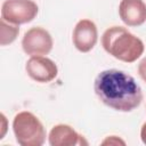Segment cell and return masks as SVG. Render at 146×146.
Masks as SVG:
<instances>
[{"mask_svg":"<svg viewBox=\"0 0 146 146\" xmlns=\"http://www.w3.org/2000/svg\"><path fill=\"white\" fill-rule=\"evenodd\" d=\"M94 90L104 105L119 112H131L143 100V91L136 80L116 68L102 71L95 79Z\"/></svg>","mask_w":146,"mask_h":146,"instance_id":"1","label":"cell"},{"mask_svg":"<svg viewBox=\"0 0 146 146\" xmlns=\"http://www.w3.org/2000/svg\"><path fill=\"white\" fill-rule=\"evenodd\" d=\"M102 46L107 54L124 63L136 62L145 48L138 36L122 26L108 27L102 35Z\"/></svg>","mask_w":146,"mask_h":146,"instance_id":"2","label":"cell"},{"mask_svg":"<svg viewBox=\"0 0 146 146\" xmlns=\"http://www.w3.org/2000/svg\"><path fill=\"white\" fill-rule=\"evenodd\" d=\"M16 141L22 146H41L46 140V130L41 121L31 112L17 113L13 120Z\"/></svg>","mask_w":146,"mask_h":146,"instance_id":"3","label":"cell"},{"mask_svg":"<svg viewBox=\"0 0 146 146\" xmlns=\"http://www.w3.org/2000/svg\"><path fill=\"white\" fill-rule=\"evenodd\" d=\"M38 11L33 0H5L1 5V19L15 25L26 24L36 17Z\"/></svg>","mask_w":146,"mask_h":146,"instance_id":"4","label":"cell"},{"mask_svg":"<svg viewBox=\"0 0 146 146\" xmlns=\"http://www.w3.org/2000/svg\"><path fill=\"white\" fill-rule=\"evenodd\" d=\"M52 46L54 41L50 33L40 26H34L27 30L22 39V48L24 52L31 57L48 55L51 51Z\"/></svg>","mask_w":146,"mask_h":146,"instance_id":"5","label":"cell"},{"mask_svg":"<svg viewBox=\"0 0 146 146\" xmlns=\"http://www.w3.org/2000/svg\"><path fill=\"white\" fill-rule=\"evenodd\" d=\"M25 71L32 80L40 83H48L58 74L55 62L43 56H32L25 64Z\"/></svg>","mask_w":146,"mask_h":146,"instance_id":"6","label":"cell"},{"mask_svg":"<svg viewBox=\"0 0 146 146\" xmlns=\"http://www.w3.org/2000/svg\"><path fill=\"white\" fill-rule=\"evenodd\" d=\"M74 47L81 52L90 51L97 43L98 31L96 24L90 19H81L76 23L73 35H72Z\"/></svg>","mask_w":146,"mask_h":146,"instance_id":"7","label":"cell"},{"mask_svg":"<svg viewBox=\"0 0 146 146\" xmlns=\"http://www.w3.org/2000/svg\"><path fill=\"white\" fill-rule=\"evenodd\" d=\"M119 15L125 25L140 26L146 22V3L144 0H121Z\"/></svg>","mask_w":146,"mask_h":146,"instance_id":"8","label":"cell"},{"mask_svg":"<svg viewBox=\"0 0 146 146\" xmlns=\"http://www.w3.org/2000/svg\"><path fill=\"white\" fill-rule=\"evenodd\" d=\"M48 141L50 146H74L87 145L84 138L68 124H56L51 128Z\"/></svg>","mask_w":146,"mask_h":146,"instance_id":"9","label":"cell"},{"mask_svg":"<svg viewBox=\"0 0 146 146\" xmlns=\"http://www.w3.org/2000/svg\"><path fill=\"white\" fill-rule=\"evenodd\" d=\"M0 44L1 46H7L13 43L18 33H19V27L18 25L15 24H10L3 19H1V24H0Z\"/></svg>","mask_w":146,"mask_h":146,"instance_id":"10","label":"cell"},{"mask_svg":"<svg viewBox=\"0 0 146 146\" xmlns=\"http://www.w3.org/2000/svg\"><path fill=\"white\" fill-rule=\"evenodd\" d=\"M103 145H125V141L119 138L117 136H108L105 140L102 141Z\"/></svg>","mask_w":146,"mask_h":146,"instance_id":"11","label":"cell"},{"mask_svg":"<svg viewBox=\"0 0 146 146\" xmlns=\"http://www.w3.org/2000/svg\"><path fill=\"white\" fill-rule=\"evenodd\" d=\"M138 74L141 80L146 82V57L143 58L138 64Z\"/></svg>","mask_w":146,"mask_h":146,"instance_id":"12","label":"cell"},{"mask_svg":"<svg viewBox=\"0 0 146 146\" xmlns=\"http://www.w3.org/2000/svg\"><path fill=\"white\" fill-rule=\"evenodd\" d=\"M140 138H141V141L146 145V122L141 125V129H140Z\"/></svg>","mask_w":146,"mask_h":146,"instance_id":"13","label":"cell"},{"mask_svg":"<svg viewBox=\"0 0 146 146\" xmlns=\"http://www.w3.org/2000/svg\"><path fill=\"white\" fill-rule=\"evenodd\" d=\"M1 120H2V122H3V124H2V133H1V137L0 138H3V136H5V132H6V116L3 115V114H1Z\"/></svg>","mask_w":146,"mask_h":146,"instance_id":"14","label":"cell"}]
</instances>
